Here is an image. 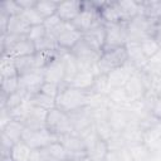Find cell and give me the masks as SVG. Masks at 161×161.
I'll return each mask as SVG.
<instances>
[{"label": "cell", "instance_id": "6da1fadb", "mask_svg": "<svg viewBox=\"0 0 161 161\" xmlns=\"http://www.w3.org/2000/svg\"><path fill=\"white\" fill-rule=\"evenodd\" d=\"M91 97L92 93L88 91H82L65 84H60V92L55 99V104L57 108L67 113H73L75 111L88 107Z\"/></svg>", "mask_w": 161, "mask_h": 161}, {"label": "cell", "instance_id": "7a4b0ae2", "mask_svg": "<svg viewBox=\"0 0 161 161\" xmlns=\"http://www.w3.org/2000/svg\"><path fill=\"white\" fill-rule=\"evenodd\" d=\"M1 53H5L13 58L33 55L36 53L35 44L28 38V35L6 34L1 36Z\"/></svg>", "mask_w": 161, "mask_h": 161}, {"label": "cell", "instance_id": "3957f363", "mask_svg": "<svg viewBox=\"0 0 161 161\" xmlns=\"http://www.w3.org/2000/svg\"><path fill=\"white\" fill-rule=\"evenodd\" d=\"M158 23L137 15L127 23V43H141L148 36H153Z\"/></svg>", "mask_w": 161, "mask_h": 161}, {"label": "cell", "instance_id": "277c9868", "mask_svg": "<svg viewBox=\"0 0 161 161\" xmlns=\"http://www.w3.org/2000/svg\"><path fill=\"white\" fill-rule=\"evenodd\" d=\"M102 21L99 10H98V3L96 1H83L82 11L78 14V16L70 23L78 31L87 33L94 26L99 25Z\"/></svg>", "mask_w": 161, "mask_h": 161}, {"label": "cell", "instance_id": "5b68a950", "mask_svg": "<svg viewBox=\"0 0 161 161\" xmlns=\"http://www.w3.org/2000/svg\"><path fill=\"white\" fill-rule=\"evenodd\" d=\"M69 53L74 57L79 70H98L97 63L99 60L101 54L92 49L83 38L69 50Z\"/></svg>", "mask_w": 161, "mask_h": 161}, {"label": "cell", "instance_id": "8992f818", "mask_svg": "<svg viewBox=\"0 0 161 161\" xmlns=\"http://www.w3.org/2000/svg\"><path fill=\"white\" fill-rule=\"evenodd\" d=\"M45 127L52 133H54L57 136L74 133V127H73L69 113H67V112H64L57 107L48 111Z\"/></svg>", "mask_w": 161, "mask_h": 161}, {"label": "cell", "instance_id": "52a82bcc", "mask_svg": "<svg viewBox=\"0 0 161 161\" xmlns=\"http://www.w3.org/2000/svg\"><path fill=\"white\" fill-rule=\"evenodd\" d=\"M127 60H128V57L125 47L108 49L102 52L99 60L97 63V68L101 74H108L112 70L122 67Z\"/></svg>", "mask_w": 161, "mask_h": 161}, {"label": "cell", "instance_id": "ba28073f", "mask_svg": "<svg viewBox=\"0 0 161 161\" xmlns=\"http://www.w3.org/2000/svg\"><path fill=\"white\" fill-rule=\"evenodd\" d=\"M49 34H52L55 38L59 48L63 50H70L82 39V33L78 31L70 23L65 21H62Z\"/></svg>", "mask_w": 161, "mask_h": 161}, {"label": "cell", "instance_id": "9c48e42d", "mask_svg": "<svg viewBox=\"0 0 161 161\" xmlns=\"http://www.w3.org/2000/svg\"><path fill=\"white\" fill-rule=\"evenodd\" d=\"M21 141H24L30 148H42L50 143L59 142V136L52 133L47 127L40 130H29L25 128L21 136Z\"/></svg>", "mask_w": 161, "mask_h": 161}, {"label": "cell", "instance_id": "30bf717a", "mask_svg": "<svg viewBox=\"0 0 161 161\" xmlns=\"http://www.w3.org/2000/svg\"><path fill=\"white\" fill-rule=\"evenodd\" d=\"M68 158V152L60 142L50 143L42 148L31 150L29 161H64Z\"/></svg>", "mask_w": 161, "mask_h": 161}, {"label": "cell", "instance_id": "8fae6325", "mask_svg": "<svg viewBox=\"0 0 161 161\" xmlns=\"http://www.w3.org/2000/svg\"><path fill=\"white\" fill-rule=\"evenodd\" d=\"M106 25V42L103 50L125 47L127 43V23L104 24Z\"/></svg>", "mask_w": 161, "mask_h": 161}, {"label": "cell", "instance_id": "7c38bea8", "mask_svg": "<svg viewBox=\"0 0 161 161\" xmlns=\"http://www.w3.org/2000/svg\"><path fill=\"white\" fill-rule=\"evenodd\" d=\"M137 69L135 68V65L131 62H126L122 67L112 70L111 73L107 74V80H108V93L112 89L116 88H123L126 86V83L128 82V79L132 77V74L136 72Z\"/></svg>", "mask_w": 161, "mask_h": 161}, {"label": "cell", "instance_id": "4fadbf2b", "mask_svg": "<svg viewBox=\"0 0 161 161\" xmlns=\"http://www.w3.org/2000/svg\"><path fill=\"white\" fill-rule=\"evenodd\" d=\"M59 142L64 146V148L68 152V158H70L72 161H75L80 156L87 155L86 143H84L83 138L77 133L62 135V136H59Z\"/></svg>", "mask_w": 161, "mask_h": 161}, {"label": "cell", "instance_id": "5bb4252c", "mask_svg": "<svg viewBox=\"0 0 161 161\" xmlns=\"http://www.w3.org/2000/svg\"><path fill=\"white\" fill-rule=\"evenodd\" d=\"M63 53H64V50L43 69L45 82L55 83V84H63L64 83V79H65V63H64Z\"/></svg>", "mask_w": 161, "mask_h": 161}, {"label": "cell", "instance_id": "9a60e30c", "mask_svg": "<svg viewBox=\"0 0 161 161\" xmlns=\"http://www.w3.org/2000/svg\"><path fill=\"white\" fill-rule=\"evenodd\" d=\"M44 72L36 70L31 73H26L23 75H19V89L24 91L30 97L35 93H39L43 84H44Z\"/></svg>", "mask_w": 161, "mask_h": 161}, {"label": "cell", "instance_id": "2e32d148", "mask_svg": "<svg viewBox=\"0 0 161 161\" xmlns=\"http://www.w3.org/2000/svg\"><path fill=\"white\" fill-rule=\"evenodd\" d=\"M47 113H48V111H45L43 108H39L36 106H33L30 103V106L28 107V109H26V112L23 116V118H21L20 122L25 126V128H29V130L45 128Z\"/></svg>", "mask_w": 161, "mask_h": 161}, {"label": "cell", "instance_id": "e0dca14e", "mask_svg": "<svg viewBox=\"0 0 161 161\" xmlns=\"http://www.w3.org/2000/svg\"><path fill=\"white\" fill-rule=\"evenodd\" d=\"M83 40L97 53L102 54L103 48H104V42H106V25L104 23H101L99 25L94 26L87 33L82 34Z\"/></svg>", "mask_w": 161, "mask_h": 161}, {"label": "cell", "instance_id": "ac0fdd59", "mask_svg": "<svg viewBox=\"0 0 161 161\" xmlns=\"http://www.w3.org/2000/svg\"><path fill=\"white\" fill-rule=\"evenodd\" d=\"M98 10L101 19L104 24H117L125 23L122 18V13L118 5V1L111 3H98Z\"/></svg>", "mask_w": 161, "mask_h": 161}, {"label": "cell", "instance_id": "d6986e66", "mask_svg": "<svg viewBox=\"0 0 161 161\" xmlns=\"http://www.w3.org/2000/svg\"><path fill=\"white\" fill-rule=\"evenodd\" d=\"M83 8V1H63L59 3L57 15L65 23H72L78 14L82 11Z\"/></svg>", "mask_w": 161, "mask_h": 161}, {"label": "cell", "instance_id": "ffe728a7", "mask_svg": "<svg viewBox=\"0 0 161 161\" xmlns=\"http://www.w3.org/2000/svg\"><path fill=\"white\" fill-rule=\"evenodd\" d=\"M125 48L127 52L128 62H131L137 70H143L148 64V59L143 54L140 43H126Z\"/></svg>", "mask_w": 161, "mask_h": 161}, {"label": "cell", "instance_id": "44dd1931", "mask_svg": "<svg viewBox=\"0 0 161 161\" xmlns=\"http://www.w3.org/2000/svg\"><path fill=\"white\" fill-rule=\"evenodd\" d=\"M97 74H99L98 70H79L77 73V75L67 86L89 92L91 88L93 87V83H94Z\"/></svg>", "mask_w": 161, "mask_h": 161}, {"label": "cell", "instance_id": "7402d4cb", "mask_svg": "<svg viewBox=\"0 0 161 161\" xmlns=\"http://www.w3.org/2000/svg\"><path fill=\"white\" fill-rule=\"evenodd\" d=\"M140 15H143L146 19L160 23L161 20V1H140Z\"/></svg>", "mask_w": 161, "mask_h": 161}, {"label": "cell", "instance_id": "603a6c76", "mask_svg": "<svg viewBox=\"0 0 161 161\" xmlns=\"http://www.w3.org/2000/svg\"><path fill=\"white\" fill-rule=\"evenodd\" d=\"M31 29V25L25 20V18L20 15H14L9 18L8 24V34H18V35H28Z\"/></svg>", "mask_w": 161, "mask_h": 161}, {"label": "cell", "instance_id": "cb8c5ba5", "mask_svg": "<svg viewBox=\"0 0 161 161\" xmlns=\"http://www.w3.org/2000/svg\"><path fill=\"white\" fill-rule=\"evenodd\" d=\"M13 77H19L16 64H15V58L1 53V59H0V79L4 78H13Z\"/></svg>", "mask_w": 161, "mask_h": 161}, {"label": "cell", "instance_id": "d4e9b609", "mask_svg": "<svg viewBox=\"0 0 161 161\" xmlns=\"http://www.w3.org/2000/svg\"><path fill=\"white\" fill-rule=\"evenodd\" d=\"M15 64H16V69H18L19 75L31 73V72H36V70H43V69H39L38 65H36L35 54L15 58Z\"/></svg>", "mask_w": 161, "mask_h": 161}, {"label": "cell", "instance_id": "484cf974", "mask_svg": "<svg viewBox=\"0 0 161 161\" xmlns=\"http://www.w3.org/2000/svg\"><path fill=\"white\" fill-rule=\"evenodd\" d=\"M122 18L125 23L131 21L133 18L140 15V1H133V0H125V1H118Z\"/></svg>", "mask_w": 161, "mask_h": 161}, {"label": "cell", "instance_id": "4316f807", "mask_svg": "<svg viewBox=\"0 0 161 161\" xmlns=\"http://www.w3.org/2000/svg\"><path fill=\"white\" fill-rule=\"evenodd\" d=\"M24 130H25V126H24L21 122L13 119V121H10V122L5 126V128H3V130H0V131H1L3 133H5L14 143H16V142L21 141V136H23Z\"/></svg>", "mask_w": 161, "mask_h": 161}, {"label": "cell", "instance_id": "83f0119b", "mask_svg": "<svg viewBox=\"0 0 161 161\" xmlns=\"http://www.w3.org/2000/svg\"><path fill=\"white\" fill-rule=\"evenodd\" d=\"M63 58H64V63H65V79H64L63 84L67 86L77 75V73L79 72V68H78V64H77L74 57L69 53V50H64Z\"/></svg>", "mask_w": 161, "mask_h": 161}, {"label": "cell", "instance_id": "f1b7e54d", "mask_svg": "<svg viewBox=\"0 0 161 161\" xmlns=\"http://www.w3.org/2000/svg\"><path fill=\"white\" fill-rule=\"evenodd\" d=\"M31 150L24 141H19L14 143L11 148V160L13 161H29Z\"/></svg>", "mask_w": 161, "mask_h": 161}, {"label": "cell", "instance_id": "f546056e", "mask_svg": "<svg viewBox=\"0 0 161 161\" xmlns=\"http://www.w3.org/2000/svg\"><path fill=\"white\" fill-rule=\"evenodd\" d=\"M29 101H30V103H31L33 106H36V107L43 108V109H45V111H49V109L57 107V104H55V98H53V97H50V96H47V94H44V93H42V92L33 94Z\"/></svg>", "mask_w": 161, "mask_h": 161}, {"label": "cell", "instance_id": "4dcf8cb0", "mask_svg": "<svg viewBox=\"0 0 161 161\" xmlns=\"http://www.w3.org/2000/svg\"><path fill=\"white\" fill-rule=\"evenodd\" d=\"M58 5L59 1H53V0H38L35 9L38 10V13L43 16V19L45 20L47 18L57 14L58 10Z\"/></svg>", "mask_w": 161, "mask_h": 161}, {"label": "cell", "instance_id": "1f68e13d", "mask_svg": "<svg viewBox=\"0 0 161 161\" xmlns=\"http://www.w3.org/2000/svg\"><path fill=\"white\" fill-rule=\"evenodd\" d=\"M108 96V99L111 103L121 107V106H127V104H131V101L125 91V88H116V89H112L109 91V93L107 94Z\"/></svg>", "mask_w": 161, "mask_h": 161}, {"label": "cell", "instance_id": "d6a6232c", "mask_svg": "<svg viewBox=\"0 0 161 161\" xmlns=\"http://www.w3.org/2000/svg\"><path fill=\"white\" fill-rule=\"evenodd\" d=\"M140 45H141V49H142L143 54L146 55V58H147L148 60L161 50L158 43L156 42V39H155L153 36H148V38L143 39V40L140 43Z\"/></svg>", "mask_w": 161, "mask_h": 161}, {"label": "cell", "instance_id": "836d02e7", "mask_svg": "<svg viewBox=\"0 0 161 161\" xmlns=\"http://www.w3.org/2000/svg\"><path fill=\"white\" fill-rule=\"evenodd\" d=\"M92 94H108V80H107V74H97L93 87L89 91Z\"/></svg>", "mask_w": 161, "mask_h": 161}, {"label": "cell", "instance_id": "e575fe53", "mask_svg": "<svg viewBox=\"0 0 161 161\" xmlns=\"http://www.w3.org/2000/svg\"><path fill=\"white\" fill-rule=\"evenodd\" d=\"M104 161H132V153L127 147L119 150H109Z\"/></svg>", "mask_w": 161, "mask_h": 161}, {"label": "cell", "instance_id": "d590c367", "mask_svg": "<svg viewBox=\"0 0 161 161\" xmlns=\"http://www.w3.org/2000/svg\"><path fill=\"white\" fill-rule=\"evenodd\" d=\"M0 86H1V93L5 96H10L11 93L19 89V77L0 79Z\"/></svg>", "mask_w": 161, "mask_h": 161}, {"label": "cell", "instance_id": "8d00e7d4", "mask_svg": "<svg viewBox=\"0 0 161 161\" xmlns=\"http://www.w3.org/2000/svg\"><path fill=\"white\" fill-rule=\"evenodd\" d=\"M0 10L6 13L9 16H14V15H20L24 10L20 8V5L18 4V1H13V0H6L3 1L0 4Z\"/></svg>", "mask_w": 161, "mask_h": 161}, {"label": "cell", "instance_id": "74e56055", "mask_svg": "<svg viewBox=\"0 0 161 161\" xmlns=\"http://www.w3.org/2000/svg\"><path fill=\"white\" fill-rule=\"evenodd\" d=\"M21 15L25 18V20L31 25V26H35V25H42L44 23V19L43 16L38 13V10L35 8H31V9H28V10H24L21 13Z\"/></svg>", "mask_w": 161, "mask_h": 161}, {"label": "cell", "instance_id": "f35d334b", "mask_svg": "<svg viewBox=\"0 0 161 161\" xmlns=\"http://www.w3.org/2000/svg\"><path fill=\"white\" fill-rule=\"evenodd\" d=\"M48 34L45 26L42 24V25H35V26H31L29 34H28V38L35 44L36 42H39L40 39H43L45 35Z\"/></svg>", "mask_w": 161, "mask_h": 161}, {"label": "cell", "instance_id": "ab89813d", "mask_svg": "<svg viewBox=\"0 0 161 161\" xmlns=\"http://www.w3.org/2000/svg\"><path fill=\"white\" fill-rule=\"evenodd\" d=\"M42 93L47 94V96H50L53 98L57 99L59 92H60V84H55V83H48V82H44L42 89H40Z\"/></svg>", "mask_w": 161, "mask_h": 161}, {"label": "cell", "instance_id": "60d3db41", "mask_svg": "<svg viewBox=\"0 0 161 161\" xmlns=\"http://www.w3.org/2000/svg\"><path fill=\"white\" fill-rule=\"evenodd\" d=\"M63 20L57 15V14H54V15H52V16H49V18H47L45 20H44V23H43V25L45 26V29H47V31L48 33H52L60 23H62Z\"/></svg>", "mask_w": 161, "mask_h": 161}, {"label": "cell", "instance_id": "b9f144b4", "mask_svg": "<svg viewBox=\"0 0 161 161\" xmlns=\"http://www.w3.org/2000/svg\"><path fill=\"white\" fill-rule=\"evenodd\" d=\"M13 121L11 116H10V112L6 107H0V130L5 128V126Z\"/></svg>", "mask_w": 161, "mask_h": 161}, {"label": "cell", "instance_id": "7bdbcfd3", "mask_svg": "<svg viewBox=\"0 0 161 161\" xmlns=\"http://www.w3.org/2000/svg\"><path fill=\"white\" fill-rule=\"evenodd\" d=\"M150 111L152 112L153 116H156L158 119H161V97H156L153 99V103L150 107Z\"/></svg>", "mask_w": 161, "mask_h": 161}, {"label": "cell", "instance_id": "ee69618b", "mask_svg": "<svg viewBox=\"0 0 161 161\" xmlns=\"http://www.w3.org/2000/svg\"><path fill=\"white\" fill-rule=\"evenodd\" d=\"M16 1H18V4L20 5V8L23 10H28V9L35 8L38 0H16Z\"/></svg>", "mask_w": 161, "mask_h": 161}, {"label": "cell", "instance_id": "f6af8a7d", "mask_svg": "<svg viewBox=\"0 0 161 161\" xmlns=\"http://www.w3.org/2000/svg\"><path fill=\"white\" fill-rule=\"evenodd\" d=\"M153 38L156 39V42L158 43L160 49H161V23H158V25H157V29H156V33H155Z\"/></svg>", "mask_w": 161, "mask_h": 161}, {"label": "cell", "instance_id": "bcb514c9", "mask_svg": "<svg viewBox=\"0 0 161 161\" xmlns=\"http://www.w3.org/2000/svg\"><path fill=\"white\" fill-rule=\"evenodd\" d=\"M75 161H93L88 155H84V156H80L79 158H77Z\"/></svg>", "mask_w": 161, "mask_h": 161}, {"label": "cell", "instance_id": "7dc6e473", "mask_svg": "<svg viewBox=\"0 0 161 161\" xmlns=\"http://www.w3.org/2000/svg\"><path fill=\"white\" fill-rule=\"evenodd\" d=\"M64 161H72V160H70V158H67V160H64Z\"/></svg>", "mask_w": 161, "mask_h": 161}, {"label": "cell", "instance_id": "c3c4849f", "mask_svg": "<svg viewBox=\"0 0 161 161\" xmlns=\"http://www.w3.org/2000/svg\"><path fill=\"white\" fill-rule=\"evenodd\" d=\"M160 23H161V20H160Z\"/></svg>", "mask_w": 161, "mask_h": 161}]
</instances>
